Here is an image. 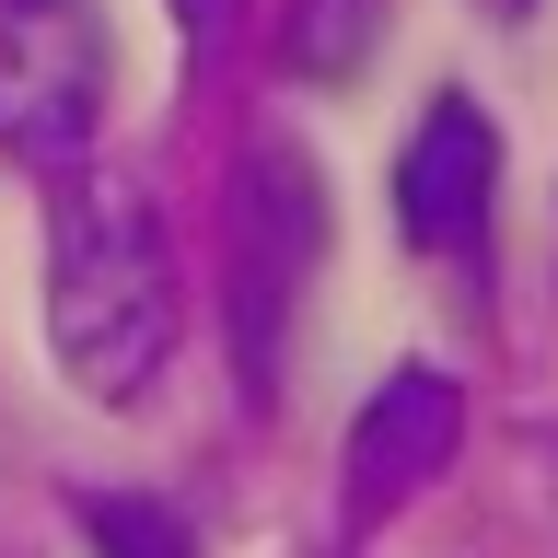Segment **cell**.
I'll return each mask as SVG.
<instances>
[{
  "label": "cell",
  "mask_w": 558,
  "mask_h": 558,
  "mask_svg": "<svg viewBox=\"0 0 558 558\" xmlns=\"http://www.w3.org/2000/svg\"><path fill=\"white\" fill-rule=\"evenodd\" d=\"M488 198H500V129L465 94H430V117L396 151V233L418 256H453L488 233Z\"/></svg>",
  "instance_id": "5b68a950"
},
{
  "label": "cell",
  "mask_w": 558,
  "mask_h": 558,
  "mask_svg": "<svg viewBox=\"0 0 558 558\" xmlns=\"http://www.w3.org/2000/svg\"><path fill=\"white\" fill-rule=\"evenodd\" d=\"M105 82H117V47L94 0H0V151L82 163L105 129Z\"/></svg>",
  "instance_id": "3957f363"
},
{
  "label": "cell",
  "mask_w": 558,
  "mask_h": 558,
  "mask_svg": "<svg viewBox=\"0 0 558 558\" xmlns=\"http://www.w3.org/2000/svg\"><path fill=\"white\" fill-rule=\"evenodd\" d=\"M373 12H384V0H303V12H291V47H303L314 70H349L361 35H373Z\"/></svg>",
  "instance_id": "52a82bcc"
},
{
  "label": "cell",
  "mask_w": 558,
  "mask_h": 558,
  "mask_svg": "<svg viewBox=\"0 0 558 558\" xmlns=\"http://www.w3.org/2000/svg\"><path fill=\"white\" fill-rule=\"evenodd\" d=\"M314 268H326V163L303 140H256L221 186V326H233V373L256 408L279 396V349H291Z\"/></svg>",
  "instance_id": "7a4b0ae2"
},
{
  "label": "cell",
  "mask_w": 558,
  "mask_h": 558,
  "mask_svg": "<svg viewBox=\"0 0 558 558\" xmlns=\"http://www.w3.org/2000/svg\"><path fill=\"white\" fill-rule=\"evenodd\" d=\"M186 338V268L129 174H59L47 198V349L94 408H140Z\"/></svg>",
  "instance_id": "6da1fadb"
},
{
  "label": "cell",
  "mask_w": 558,
  "mask_h": 558,
  "mask_svg": "<svg viewBox=\"0 0 558 558\" xmlns=\"http://www.w3.org/2000/svg\"><path fill=\"white\" fill-rule=\"evenodd\" d=\"M453 453H465V384L442 361H396L349 418V512L361 523L408 512L418 488L453 477Z\"/></svg>",
  "instance_id": "277c9868"
},
{
  "label": "cell",
  "mask_w": 558,
  "mask_h": 558,
  "mask_svg": "<svg viewBox=\"0 0 558 558\" xmlns=\"http://www.w3.org/2000/svg\"><path fill=\"white\" fill-rule=\"evenodd\" d=\"M477 12H500V24H523V12H535V0H477Z\"/></svg>",
  "instance_id": "9c48e42d"
},
{
  "label": "cell",
  "mask_w": 558,
  "mask_h": 558,
  "mask_svg": "<svg viewBox=\"0 0 558 558\" xmlns=\"http://www.w3.org/2000/svg\"><path fill=\"white\" fill-rule=\"evenodd\" d=\"M174 24H186V47H221V24H233V0H174Z\"/></svg>",
  "instance_id": "ba28073f"
},
{
  "label": "cell",
  "mask_w": 558,
  "mask_h": 558,
  "mask_svg": "<svg viewBox=\"0 0 558 558\" xmlns=\"http://www.w3.org/2000/svg\"><path fill=\"white\" fill-rule=\"evenodd\" d=\"M70 512H82L94 558H198V523L174 500H151V488H82Z\"/></svg>",
  "instance_id": "8992f818"
}]
</instances>
